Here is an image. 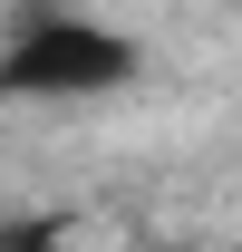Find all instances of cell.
<instances>
[{
  "mask_svg": "<svg viewBox=\"0 0 242 252\" xmlns=\"http://www.w3.org/2000/svg\"><path fill=\"white\" fill-rule=\"evenodd\" d=\"M126 78H136V49L97 20H39L0 59V97H107Z\"/></svg>",
  "mask_w": 242,
  "mask_h": 252,
  "instance_id": "obj_1",
  "label": "cell"
}]
</instances>
